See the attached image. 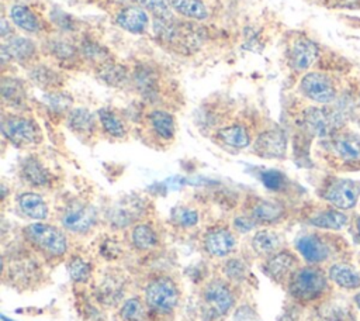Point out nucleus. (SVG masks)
Masks as SVG:
<instances>
[{
  "label": "nucleus",
  "instance_id": "1",
  "mask_svg": "<svg viewBox=\"0 0 360 321\" xmlns=\"http://www.w3.org/2000/svg\"><path fill=\"white\" fill-rule=\"evenodd\" d=\"M290 294L302 303L315 301L329 290L328 277L316 266L298 268L287 282Z\"/></svg>",
  "mask_w": 360,
  "mask_h": 321
},
{
  "label": "nucleus",
  "instance_id": "2",
  "mask_svg": "<svg viewBox=\"0 0 360 321\" xmlns=\"http://www.w3.org/2000/svg\"><path fill=\"white\" fill-rule=\"evenodd\" d=\"M345 246V239L333 237L330 234H318L311 232L301 235L295 241V248L298 253L311 265H319L336 253L342 252Z\"/></svg>",
  "mask_w": 360,
  "mask_h": 321
},
{
  "label": "nucleus",
  "instance_id": "3",
  "mask_svg": "<svg viewBox=\"0 0 360 321\" xmlns=\"http://www.w3.org/2000/svg\"><path fill=\"white\" fill-rule=\"evenodd\" d=\"M325 148L332 160L342 169H360V135L339 130L325 139Z\"/></svg>",
  "mask_w": 360,
  "mask_h": 321
},
{
  "label": "nucleus",
  "instance_id": "4",
  "mask_svg": "<svg viewBox=\"0 0 360 321\" xmlns=\"http://www.w3.org/2000/svg\"><path fill=\"white\" fill-rule=\"evenodd\" d=\"M319 196L335 208L352 210L360 200V182L347 177H328L319 189Z\"/></svg>",
  "mask_w": 360,
  "mask_h": 321
},
{
  "label": "nucleus",
  "instance_id": "5",
  "mask_svg": "<svg viewBox=\"0 0 360 321\" xmlns=\"http://www.w3.org/2000/svg\"><path fill=\"white\" fill-rule=\"evenodd\" d=\"M300 93L316 106H329L338 99V84L335 79L321 70L304 73L298 82Z\"/></svg>",
  "mask_w": 360,
  "mask_h": 321
},
{
  "label": "nucleus",
  "instance_id": "6",
  "mask_svg": "<svg viewBox=\"0 0 360 321\" xmlns=\"http://www.w3.org/2000/svg\"><path fill=\"white\" fill-rule=\"evenodd\" d=\"M1 132L17 146H30L41 142V128L35 120L21 114H6L1 120Z\"/></svg>",
  "mask_w": 360,
  "mask_h": 321
},
{
  "label": "nucleus",
  "instance_id": "7",
  "mask_svg": "<svg viewBox=\"0 0 360 321\" xmlns=\"http://www.w3.org/2000/svg\"><path fill=\"white\" fill-rule=\"evenodd\" d=\"M24 234L35 248L46 255L62 256L68 251L66 235L51 224L32 222L24 229Z\"/></svg>",
  "mask_w": 360,
  "mask_h": 321
},
{
  "label": "nucleus",
  "instance_id": "8",
  "mask_svg": "<svg viewBox=\"0 0 360 321\" xmlns=\"http://www.w3.org/2000/svg\"><path fill=\"white\" fill-rule=\"evenodd\" d=\"M304 128L322 139L342 130V115L329 106H309L302 113Z\"/></svg>",
  "mask_w": 360,
  "mask_h": 321
},
{
  "label": "nucleus",
  "instance_id": "9",
  "mask_svg": "<svg viewBox=\"0 0 360 321\" xmlns=\"http://www.w3.org/2000/svg\"><path fill=\"white\" fill-rule=\"evenodd\" d=\"M145 303L156 313H169L179 303V290L170 277L159 276L145 287Z\"/></svg>",
  "mask_w": 360,
  "mask_h": 321
},
{
  "label": "nucleus",
  "instance_id": "10",
  "mask_svg": "<svg viewBox=\"0 0 360 321\" xmlns=\"http://www.w3.org/2000/svg\"><path fill=\"white\" fill-rule=\"evenodd\" d=\"M321 56L319 45L307 35H297L292 38L287 49L288 66L297 73H307L316 63Z\"/></svg>",
  "mask_w": 360,
  "mask_h": 321
},
{
  "label": "nucleus",
  "instance_id": "11",
  "mask_svg": "<svg viewBox=\"0 0 360 321\" xmlns=\"http://www.w3.org/2000/svg\"><path fill=\"white\" fill-rule=\"evenodd\" d=\"M60 222L65 229L75 234L89 232L97 222V211L93 206L73 200L66 204L62 211Z\"/></svg>",
  "mask_w": 360,
  "mask_h": 321
},
{
  "label": "nucleus",
  "instance_id": "12",
  "mask_svg": "<svg viewBox=\"0 0 360 321\" xmlns=\"http://www.w3.org/2000/svg\"><path fill=\"white\" fill-rule=\"evenodd\" d=\"M253 151L260 158L280 159L287 152V135L281 128L262 131L253 141Z\"/></svg>",
  "mask_w": 360,
  "mask_h": 321
},
{
  "label": "nucleus",
  "instance_id": "13",
  "mask_svg": "<svg viewBox=\"0 0 360 321\" xmlns=\"http://www.w3.org/2000/svg\"><path fill=\"white\" fill-rule=\"evenodd\" d=\"M38 55L37 44L21 35H10L1 45V58L3 61L8 59L10 62L17 63H32Z\"/></svg>",
  "mask_w": 360,
  "mask_h": 321
},
{
  "label": "nucleus",
  "instance_id": "14",
  "mask_svg": "<svg viewBox=\"0 0 360 321\" xmlns=\"http://www.w3.org/2000/svg\"><path fill=\"white\" fill-rule=\"evenodd\" d=\"M202 296L207 307L215 315L226 314L235 303V297L231 287L222 280H211L205 286Z\"/></svg>",
  "mask_w": 360,
  "mask_h": 321
},
{
  "label": "nucleus",
  "instance_id": "15",
  "mask_svg": "<svg viewBox=\"0 0 360 321\" xmlns=\"http://www.w3.org/2000/svg\"><path fill=\"white\" fill-rule=\"evenodd\" d=\"M298 268V258L290 251H278L270 255L264 263L266 275L277 283L288 282L290 276Z\"/></svg>",
  "mask_w": 360,
  "mask_h": 321
},
{
  "label": "nucleus",
  "instance_id": "16",
  "mask_svg": "<svg viewBox=\"0 0 360 321\" xmlns=\"http://www.w3.org/2000/svg\"><path fill=\"white\" fill-rule=\"evenodd\" d=\"M115 24L129 34H143L150 23V15L138 4H129L118 10Z\"/></svg>",
  "mask_w": 360,
  "mask_h": 321
},
{
  "label": "nucleus",
  "instance_id": "17",
  "mask_svg": "<svg viewBox=\"0 0 360 321\" xmlns=\"http://www.w3.org/2000/svg\"><path fill=\"white\" fill-rule=\"evenodd\" d=\"M236 246V239L232 231L228 228L217 227L205 232L204 235V249L217 258H225L233 252Z\"/></svg>",
  "mask_w": 360,
  "mask_h": 321
},
{
  "label": "nucleus",
  "instance_id": "18",
  "mask_svg": "<svg viewBox=\"0 0 360 321\" xmlns=\"http://www.w3.org/2000/svg\"><path fill=\"white\" fill-rule=\"evenodd\" d=\"M250 217L257 224H276L285 217V207L273 199H257L250 207Z\"/></svg>",
  "mask_w": 360,
  "mask_h": 321
},
{
  "label": "nucleus",
  "instance_id": "19",
  "mask_svg": "<svg viewBox=\"0 0 360 321\" xmlns=\"http://www.w3.org/2000/svg\"><path fill=\"white\" fill-rule=\"evenodd\" d=\"M21 179L32 187H48L52 183L49 169L35 156H27L20 166Z\"/></svg>",
  "mask_w": 360,
  "mask_h": 321
},
{
  "label": "nucleus",
  "instance_id": "20",
  "mask_svg": "<svg viewBox=\"0 0 360 321\" xmlns=\"http://www.w3.org/2000/svg\"><path fill=\"white\" fill-rule=\"evenodd\" d=\"M8 20L13 25L28 34H38L42 30V21L38 14L27 4L15 3L8 8Z\"/></svg>",
  "mask_w": 360,
  "mask_h": 321
},
{
  "label": "nucleus",
  "instance_id": "21",
  "mask_svg": "<svg viewBox=\"0 0 360 321\" xmlns=\"http://www.w3.org/2000/svg\"><path fill=\"white\" fill-rule=\"evenodd\" d=\"M308 224L321 229L339 231L349 224V217L342 210L329 206L312 213L308 217Z\"/></svg>",
  "mask_w": 360,
  "mask_h": 321
},
{
  "label": "nucleus",
  "instance_id": "22",
  "mask_svg": "<svg viewBox=\"0 0 360 321\" xmlns=\"http://www.w3.org/2000/svg\"><path fill=\"white\" fill-rule=\"evenodd\" d=\"M28 77L34 84L48 92L59 90L63 84L62 75L56 69L44 63H32L28 69Z\"/></svg>",
  "mask_w": 360,
  "mask_h": 321
},
{
  "label": "nucleus",
  "instance_id": "23",
  "mask_svg": "<svg viewBox=\"0 0 360 321\" xmlns=\"http://www.w3.org/2000/svg\"><path fill=\"white\" fill-rule=\"evenodd\" d=\"M146 120L152 132L158 138L163 141H172L174 138L176 121L172 113L162 108H153L148 113Z\"/></svg>",
  "mask_w": 360,
  "mask_h": 321
},
{
  "label": "nucleus",
  "instance_id": "24",
  "mask_svg": "<svg viewBox=\"0 0 360 321\" xmlns=\"http://www.w3.org/2000/svg\"><path fill=\"white\" fill-rule=\"evenodd\" d=\"M215 138L233 149H245L252 144V137L246 125L243 124H229L215 132Z\"/></svg>",
  "mask_w": 360,
  "mask_h": 321
},
{
  "label": "nucleus",
  "instance_id": "25",
  "mask_svg": "<svg viewBox=\"0 0 360 321\" xmlns=\"http://www.w3.org/2000/svg\"><path fill=\"white\" fill-rule=\"evenodd\" d=\"M20 211L31 220H45L49 214V207L45 199L35 191H24L17 196Z\"/></svg>",
  "mask_w": 360,
  "mask_h": 321
},
{
  "label": "nucleus",
  "instance_id": "26",
  "mask_svg": "<svg viewBox=\"0 0 360 321\" xmlns=\"http://www.w3.org/2000/svg\"><path fill=\"white\" fill-rule=\"evenodd\" d=\"M328 277L345 290H356L360 287V272L346 262L330 265L328 269Z\"/></svg>",
  "mask_w": 360,
  "mask_h": 321
},
{
  "label": "nucleus",
  "instance_id": "27",
  "mask_svg": "<svg viewBox=\"0 0 360 321\" xmlns=\"http://www.w3.org/2000/svg\"><path fill=\"white\" fill-rule=\"evenodd\" d=\"M1 97L10 107L24 108L27 103L24 82L15 76H4L1 79Z\"/></svg>",
  "mask_w": 360,
  "mask_h": 321
},
{
  "label": "nucleus",
  "instance_id": "28",
  "mask_svg": "<svg viewBox=\"0 0 360 321\" xmlns=\"http://www.w3.org/2000/svg\"><path fill=\"white\" fill-rule=\"evenodd\" d=\"M69 128L82 137H90L97 130V120L93 113L84 107H77L69 111L68 115Z\"/></svg>",
  "mask_w": 360,
  "mask_h": 321
},
{
  "label": "nucleus",
  "instance_id": "29",
  "mask_svg": "<svg viewBox=\"0 0 360 321\" xmlns=\"http://www.w3.org/2000/svg\"><path fill=\"white\" fill-rule=\"evenodd\" d=\"M316 321H356V314L350 304L333 300L319 306Z\"/></svg>",
  "mask_w": 360,
  "mask_h": 321
},
{
  "label": "nucleus",
  "instance_id": "30",
  "mask_svg": "<svg viewBox=\"0 0 360 321\" xmlns=\"http://www.w3.org/2000/svg\"><path fill=\"white\" fill-rule=\"evenodd\" d=\"M169 3L176 14L187 20L202 21L207 20L210 15L208 7L204 0H169Z\"/></svg>",
  "mask_w": 360,
  "mask_h": 321
},
{
  "label": "nucleus",
  "instance_id": "31",
  "mask_svg": "<svg viewBox=\"0 0 360 321\" xmlns=\"http://www.w3.org/2000/svg\"><path fill=\"white\" fill-rule=\"evenodd\" d=\"M283 238L270 229H260L252 238V248L260 256H270L280 251Z\"/></svg>",
  "mask_w": 360,
  "mask_h": 321
},
{
  "label": "nucleus",
  "instance_id": "32",
  "mask_svg": "<svg viewBox=\"0 0 360 321\" xmlns=\"http://www.w3.org/2000/svg\"><path fill=\"white\" fill-rule=\"evenodd\" d=\"M97 76L101 82H104L105 84L112 86V87H121L131 80V75H129L128 69L124 65L117 63L114 61H110V62L98 66Z\"/></svg>",
  "mask_w": 360,
  "mask_h": 321
},
{
  "label": "nucleus",
  "instance_id": "33",
  "mask_svg": "<svg viewBox=\"0 0 360 321\" xmlns=\"http://www.w3.org/2000/svg\"><path fill=\"white\" fill-rule=\"evenodd\" d=\"M44 46H45V51L59 62H69L80 55L79 46H76L75 44H72L70 41L62 37L48 38Z\"/></svg>",
  "mask_w": 360,
  "mask_h": 321
},
{
  "label": "nucleus",
  "instance_id": "34",
  "mask_svg": "<svg viewBox=\"0 0 360 321\" xmlns=\"http://www.w3.org/2000/svg\"><path fill=\"white\" fill-rule=\"evenodd\" d=\"M97 120L107 135L111 138H124L127 134V127L121 117L111 108L103 107L97 111Z\"/></svg>",
  "mask_w": 360,
  "mask_h": 321
},
{
  "label": "nucleus",
  "instance_id": "35",
  "mask_svg": "<svg viewBox=\"0 0 360 321\" xmlns=\"http://www.w3.org/2000/svg\"><path fill=\"white\" fill-rule=\"evenodd\" d=\"M80 55L87 61L96 65L97 68L112 61L108 49L98 44L97 41H93L91 38H84L79 46Z\"/></svg>",
  "mask_w": 360,
  "mask_h": 321
},
{
  "label": "nucleus",
  "instance_id": "36",
  "mask_svg": "<svg viewBox=\"0 0 360 321\" xmlns=\"http://www.w3.org/2000/svg\"><path fill=\"white\" fill-rule=\"evenodd\" d=\"M131 242L139 251H148L158 245V235L148 224H136L131 231Z\"/></svg>",
  "mask_w": 360,
  "mask_h": 321
},
{
  "label": "nucleus",
  "instance_id": "37",
  "mask_svg": "<svg viewBox=\"0 0 360 321\" xmlns=\"http://www.w3.org/2000/svg\"><path fill=\"white\" fill-rule=\"evenodd\" d=\"M139 211V206L135 201H121L111 208V221L118 227L128 225Z\"/></svg>",
  "mask_w": 360,
  "mask_h": 321
},
{
  "label": "nucleus",
  "instance_id": "38",
  "mask_svg": "<svg viewBox=\"0 0 360 321\" xmlns=\"http://www.w3.org/2000/svg\"><path fill=\"white\" fill-rule=\"evenodd\" d=\"M120 317L122 321H145L146 308L139 297H129L121 304Z\"/></svg>",
  "mask_w": 360,
  "mask_h": 321
},
{
  "label": "nucleus",
  "instance_id": "39",
  "mask_svg": "<svg viewBox=\"0 0 360 321\" xmlns=\"http://www.w3.org/2000/svg\"><path fill=\"white\" fill-rule=\"evenodd\" d=\"M136 4L153 17V20H172L174 18L169 0H136Z\"/></svg>",
  "mask_w": 360,
  "mask_h": 321
},
{
  "label": "nucleus",
  "instance_id": "40",
  "mask_svg": "<svg viewBox=\"0 0 360 321\" xmlns=\"http://www.w3.org/2000/svg\"><path fill=\"white\" fill-rule=\"evenodd\" d=\"M98 298L100 301L111 306L120 301L122 296V284L117 280V277H107L104 282L98 286Z\"/></svg>",
  "mask_w": 360,
  "mask_h": 321
},
{
  "label": "nucleus",
  "instance_id": "41",
  "mask_svg": "<svg viewBox=\"0 0 360 321\" xmlns=\"http://www.w3.org/2000/svg\"><path fill=\"white\" fill-rule=\"evenodd\" d=\"M68 270L70 277L79 283L87 282L89 277L91 276V265L87 260H84L82 256L70 258L68 263Z\"/></svg>",
  "mask_w": 360,
  "mask_h": 321
},
{
  "label": "nucleus",
  "instance_id": "42",
  "mask_svg": "<svg viewBox=\"0 0 360 321\" xmlns=\"http://www.w3.org/2000/svg\"><path fill=\"white\" fill-rule=\"evenodd\" d=\"M172 221L183 228L194 227L198 222V213H197V210H194L191 207L180 206V207L173 208Z\"/></svg>",
  "mask_w": 360,
  "mask_h": 321
},
{
  "label": "nucleus",
  "instance_id": "43",
  "mask_svg": "<svg viewBox=\"0 0 360 321\" xmlns=\"http://www.w3.org/2000/svg\"><path fill=\"white\" fill-rule=\"evenodd\" d=\"M44 100L45 103L49 106V108L52 111H58V113H63V111H68L72 106V97L60 90H52V92H48L45 96H44Z\"/></svg>",
  "mask_w": 360,
  "mask_h": 321
},
{
  "label": "nucleus",
  "instance_id": "44",
  "mask_svg": "<svg viewBox=\"0 0 360 321\" xmlns=\"http://www.w3.org/2000/svg\"><path fill=\"white\" fill-rule=\"evenodd\" d=\"M260 180L264 184V187L271 191H280L287 184V177L284 176V173L276 169H269L262 172Z\"/></svg>",
  "mask_w": 360,
  "mask_h": 321
},
{
  "label": "nucleus",
  "instance_id": "45",
  "mask_svg": "<svg viewBox=\"0 0 360 321\" xmlns=\"http://www.w3.org/2000/svg\"><path fill=\"white\" fill-rule=\"evenodd\" d=\"M224 272L226 275L228 279L233 280V282H240L246 277V265L239 260V259H229L226 262V265L224 266Z\"/></svg>",
  "mask_w": 360,
  "mask_h": 321
},
{
  "label": "nucleus",
  "instance_id": "46",
  "mask_svg": "<svg viewBox=\"0 0 360 321\" xmlns=\"http://www.w3.org/2000/svg\"><path fill=\"white\" fill-rule=\"evenodd\" d=\"M256 224H257V222H256L250 215H249V217L240 215V217H236V218L233 220V227H235V229H236L238 232H242V234L252 231V229L256 227Z\"/></svg>",
  "mask_w": 360,
  "mask_h": 321
},
{
  "label": "nucleus",
  "instance_id": "47",
  "mask_svg": "<svg viewBox=\"0 0 360 321\" xmlns=\"http://www.w3.org/2000/svg\"><path fill=\"white\" fill-rule=\"evenodd\" d=\"M354 238L360 242V217H356L354 220Z\"/></svg>",
  "mask_w": 360,
  "mask_h": 321
},
{
  "label": "nucleus",
  "instance_id": "48",
  "mask_svg": "<svg viewBox=\"0 0 360 321\" xmlns=\"http://www.w3.org/2000/svg\"><path fill=\"white\" fill-rule=\"evenodd\" d=\"M353 301H354V304H356V307L360 310V291L353 297Z\"/></svg>",
  "mask_w": 360,
  "mask_h": 321
},
{
  "label": "nucleus",
  "instance_id": "49",
  "mask_svg": "<svg viewBox=\"0 0 360 321\" xmlns=\"http://www.w3.org/2000/svg\"><path fill=\"white\" fill-rule=\"evenodd\" d=\"M357 104H359V108H360V89H359V93H357Z\"/></svg>",
  "mask_w": 360,
  "mask_h": 321
}]
</instances>
